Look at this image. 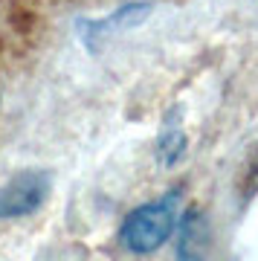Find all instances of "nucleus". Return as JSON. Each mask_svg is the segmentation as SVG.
Instances as JSON below:
<instances>
[{
    "label": "nucleus",
    "instance_id": "obj_3",
    "mask_svg": "<svg viewBox=\"0 0 258 261\" xmlns=\"http://www.w3.org/2000/svg\"><path fill=\"white\" fill-rule=\"evenodd\" d=\"M148 12H151V3H128V6H122L101 20H84L79 27V35L87 44V49L99 53V47L108 38H113L116 32H125L128 27H137L139 20L148 18Z\"/></svg>",
    "mask_w": 258,
    "mask_h": 261
},
{
    "label": "nucleus",
    "instance_id": "obj_4",
    "mask_svg": "<svg viewBox=\"0 0 258 261\" xmlns=\"http://www.w3.org/2000/svg\"><path fill=\"white\" fill-rule=\"evenodd\" d=\"M206 250H209V226L203 221V215L197 209H192L183 218V226H180L177 255H180V261H203Z\"/></svg>",
    "mask_w": 258,
    "mask_h": 261
},
{
    "label": "nucleus",
    "instance_id": "obj_2",
    "mask_svg": "<svg viewBox=\"0 0 258 261\" xmlns=\"http://www.w3.org/2000/svg\"><path fill=\"white\" fill-rule=\"evenodd\" d=\"M53 189V177L44 168H29L18 171L15 177L0 189V221L3 218H23V215L38 212L46 203Z\"/></svg>",
    "mask_w": 258,
    "mask_h": 261
},
{
    "label": "nucleus",
    "instance_id": "obj_1",
    "mask_svg": "<svg viewBox=\"0 0 258 261\" xmlns=\"http://www.w3.org/2000/svg\"><path fill=\"white\" fill-rule=\"evenodd\" d=\"M177 189L168 192V197H160L154 203H145L122 221L119 241L128 252L145 255V252L160 250L168 241V235L177 226Z\"/></svg>",
    "mask_w": 258,
    "mask_h": 261
},
{
    "label": "nucleus",
    "instance_id": "obj_5",
    "mask_svg": "<svg viewBox=\"0 0 258 261\" xmlns=\"http://www.w3.org/2000/svg\"><path fill=\"white\" fill-rule=\"evenodd\" d=\"M160 163H166V166H174L177 160L186 154V134L180 130V125L174 122H166V128H163V137H160Z\"/></svg>",
    "mask_w": 258,
    "mask_h": 261
}]
</instances>
